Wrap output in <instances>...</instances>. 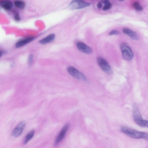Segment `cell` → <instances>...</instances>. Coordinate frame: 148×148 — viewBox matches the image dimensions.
Listing matches in <instances>:
<instances>
[{
	"instance_id": "obj_3",
	"label": "cell",
	"mask_w": 148,
	"mask_h": 148,
	"mask_svg": "<svg viewBox=\"0 0 148 148\" xmlns=\"http://www.w3.org/2000/svg\"><path fill=\"white\" fill-rule=\"evenodd\" d=\"M120 48L122 57L124 59L128 61L132 60L134 56L133 52L127 44L124 43L121 44Z\"/></svg>"
},
{
	"instance_id": "obj_4",
	"label": "cell",
	"mask_w": 148,
	"mask_h": 148,
	"mask_svg": "<svg viewBox=\"0 0 148 148\" xmlns=\"http://www.w3.org/2000/svg\"><path fill=\"white\" fill-rule=\"evenodd\" d=\"M97 60L99 65L103 71L109 74L112 73L113 70L111 67L105 59L100 57L98 58Z\"/></svg>"
},
{
	"instance_id": "obj_11",
	"label": "cell",
	"mask_w": 148,
	"mask_h": 148,
	"mask_svg": "<svg viewBox=\"0 0 148 148\" xmlns=\"http://www.w3.org/2000/svg\"><path fill=\"white\" fill-rule=\"evenodd\" d=\"M123 32L125 34L129 36L133 40L138 41L139 40V37L138 34L134 31L128 28H124L122 30Z\"/></svg>"
},
{
	"instance_id": "obj_17",
	"label": "cell",
	"mask_w": 148,
	"mask_h": 148,
	"mask_svg": "<svg viewBox=\"0 0 148 148\" xmlns=\"http://www.w3.org/2000/svg\"><path fill=\"white\" fill-rule=\"evenodd\" d=\"M133 6L136 11H140L143 10L142 6L137 1H135L133 3Z\"/></svg>"
},
{
	"instance_id": "obj_18",
	"label": "cell",
	"mask_w": 148,
	"mask_h": 148,
	"mask_svg": "<svg viewBox=\"0 0 148 148\" xmlns=\"http://www.w3.org/2000/svg\"><path fill=\"white\" fill-rule=\"evenodd\" d=\"M14 14L15 15L14 18L15 20L16 21H17V22H19V21H20L21 18L20 17L18 13L15 12L14 13Z\"/></svg>"
},
{
	"instance_id": "obj_1",
	"label": "cell",
	"mask_w": 148,
	"mask_h": 148,
	"mask_svg": "<svg viewBox=\"0 0 148 148\" xmlns=\"http://www.w3.org/2000/svg\"><path fill=\"white\" fill-rule=\"evenodd\" d=\"M121 130L124 133L133 138L148 140V134L146 133L139 132L126 127H122L121 128Z\"/></svg>"
},
{
	"instance_id": "obj_21",
	"label": "cell",
	"mask_w": 148,
	"mask_h": 148,
	"mask_svg": "<svg viewBox=\"0 0 148 148\" xmlns=\"http://www.w3.org/2000/svg\"><path fill=\"white\" fill-rule=\"evenodd\" d=\"M103 4L102 1H99V2L97 4V7L98 9H101V8L103 7Z\"/></svg>"
},
{
	"instance_id": "obj_8",
	"label": "cell",
	"mask_w": 148,
	"mask_h": 148,
	"mask_svg": "<svg viewBox=\"0 0 148 148\" xmlns=\"http://www.w3.org/2000/svg\"><path fill=\"white\" fill-rule=\"evenodd\" d=\"M69 126L70 124L69 123H67L64 126L56 139L55 142V145H57L63 139L69 128Z\"/></svg>"
},
{
	"instance_id": "obj_22",
	"label": "cell",
	"mask_w": 148,
	"mask_h": 148,
	"mask_svg": "<svg viewBox=\"0 0 148 148\" xmlns=\"http://www.w3.org/2000/svg\"><path fill=\"white\" fill-rule=\"evenodd\" d=\"M3 54H4V52L1 51H0V57Z\"/></svg>"
},
{
	"instance_id": "obj_16",
	"label": "cell",
	"mask_w": 148,
	"mask_h": 148,
	"mask_svg": "<svg viewBox=\"0 0 148 148\" xmlns=\"http://www.w3.org/2000/svg\"><path fill=\"white\" fill-rule=\"evenodd\" d=\"M14 4L15 7L20 9H24L25 7V3L22 1L16 0L14 1Z\"/></svg>"
},
{
	"instance_id": "obj_7",
	"label": "cell",
	"mask_w": 148,
	"mask_h": 148,
	"mask_svg": "<svg viewBox=\"0 0 148 148\" xmlns=\"http://www.w3.org/2000/svg\"><path fill=\"white\" fill-rule=\"evenodd\" d=\"M26 126V122L22 121L13 130L11 134L14 137H18L22 133Z\"/></svg>"
},
{
	"instance_id": "obj_12",
	"label": "cell",
	"mask_w": 148,
	"mask_h": 148,
	"mask_svg": "<svg viewBox=\"0 0 148 148\" xmlns=\"http://www.w3.org/2000/svg\"><path fill=\"white\" fill-rule=\"evenodd\" d=\"M55 35L54 34H49L44 38L39 41V43L42 45H45L53 42L55 38Z\"/></svg>"
},
{
	"instance_id": "obj_6",
	"label": "cell",
	"mask_w": 148,
	"mask_h": 148,
	"mask_svg": "<svg viewBox=\"0 0 148 148\" xmlns=\"http://www.w3.org/2000/svg\"><path fill=\"white\" fill-rule=\"evenodd\" d=\"M91 4L81 0L72 1L69 4V7L72 10L83 9L89 6Z\"/></svg>"
},
{
	"instance_id": "obj_5",
	"label": "cell",
	"mask_w": 148,
	"mask_h": 148,
	"mask_svg": "<svg viewBox=\"0 0 148 148\" xmlns=\"http://www.w3.org/2000/svg\"><path fill=\"white\" fill-rule=\"evenodd\" d=\"M67 71L72 77L78 79L85 81L87 80L86 76L84 74L74 67H69L67 68Z\"/></svg>"
},
{
	"instance_id": "obj_15",
	"label": "cell",
	"mask_w": 148,
	"mask_h": 148,
	"mask_svg": "<svg viewBox=\"0 0 148 148\" xmlns=\"http://www.w3.org/2000/svg\"><path fill=\"white\" fill-rule=\"evenodd\" d=\"M103 4H104V6L103 8V10L104 11L108 10L111 9L112 7V4L110 3V1L108 0L102 1Z\"/></svg>"
},
{
	"instance_id": "obj_20",
	"label": "cell",
	"mask_w": 148,
	"mask_h": 148,
	"mask_svg": "<svg viewBox=\"0 0 148 148\" xmlns=\"http://www.w3.org/2000/svg\"><path fill=\"white\" fill-rule=\"evenodd\" d=\"M33 61V56L30 55L29 56L28 58V63L30 65L32 64Z\"/></svg>"
},
{
	"instance_id": "obj_2",
	"label": "cell",
	"mask_w": 148,
	"mask_h": 148,
	"mask_svg": "<svg viewBox=\"0 0 148 148\" xmlns=\"http://www.w3.org/2000/svg\"><path fill=\"white\" fill-rule=\"evenodd\" d=\"M133 114L134 121L136 124L142 127H148V121L143 119L140 112L137 106H134Z\"/></svg>"
},
{
	"instance_id": "obj_14",
	"label": "cell",
	"mask_w": 148,
	"mask_h": 148,
	"mask_svg": "<svg viewBox=\"0 0 148 148\" xmlns=\"http://www.w3.org/2000/svg\"><path fill=\"white\" fill-rule=\"evenodd\" d=\"M35 131L34 130H32L26 136L24 140V144L27 143L33 137L34 135Z\"/></svg>"
},
{
	"instance_id": "obj_10",
	"label": "cell",
	"mask_w": 148,
	"mask_h": 148,
	"mask_svg": "<svg viewBox=\"0 0 148 148\" xmlns=\"http://www.w3.org/2000/svg\"><path fill=\"white\" fill-rule=\"evenodd\" d=\"M35 38L34 37H29L26 38L18 41L15 44V46L17 48H19L33 41Z\"/></svg>"
},
{
	"instance_id": "obj_9",
	"label": "cell",
	"mask_w": 148,
	"mask_h": 148,
	"mask_svg": "<svg viewBox=\"0 0 148 148\" xmlns=\"http://www.w3.org/2000/svg\"><path fill=\"white\" fill-rule=\"evenodd\" d=\"M78 50L84 53L90 55L92 53V50L89 47L82 42H78L76 44Z\"/></svg>"
},
{
	"instance_id": "obj_19",
	"label": "cell",
	"mask_w": 148,
	"mask_h": 148,
	"mask_svg": "<svg viewBox=\"0 0 148 148\" xmlns=\"http://www.w3.org/2000/svg\"><path fill=\"white\" fill-rule=\"evenodd\" d=\"M120 33L119 31L116 30H113L109 32V35H118Z\"/></svg>"
},
{
	"instance_id": "obj_13",
	"label": "cell",
	"mask_w": 148,
	"mask_h": 148,
	"mask_svg": "<svg viewBox=\"0 0 148 148\" xmlns=\"http://www.w3.org/2000/svg\"><path fill=\"white\" fill-rule=\"evenodd\" d=\"M1 7L3 9L7 11L10 10L13 7V3L9 0L1 1L0 2Z\"/></svg>"
}]
</instances>
